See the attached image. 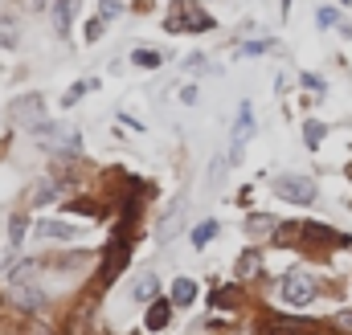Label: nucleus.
Wrapping results in <instances>:
<instances>
[{"label": "nucleus", "mask_w": 352, "mask_h": 335, "mask_svg": "<svg viewBox=\"0 0 352 335\" xmlns=\"http://www.w3.org/2000/svg\"><path fill=\"white\" fill-rule=\"evenodd\" d=\"M164 29H168V33H184V29H188V33H192V29L205 33V29H213V16H209L197 0H176L173 8H168V16H164Z\"/></svg>", "instance_id": "f257e3e1"}, {"label": "nucleus", "mask_w": 352, "mask_h": 335, "mask_svg": "<svg viewBox=\"0 0 352 335\" xmlns=\"http://www.w3.org/2000/svg\"><path fill=\"white\" fill-rule=\"evenodd\" d=\"M12 123L16 127H41L45 123V98L41 94H21L16 102H12Z\"/></svg>", "instance_id": "f03ea898"}, {"label": "nucleus", "mask_w": 352, "mask_h": 335, "mask_svg": "<svg viewBox=\"0 0 352 335\" xmlns=\"http://www.w3.org/2000/svg\"><path fill=\"white\" fill-rule=\"evenodd\" d=\"M274 192L283 200H291V205H311L316 200V184L307 176H278L274 180Z\"/></svg>", "instance_id": "7ed1b4c3"}, {"label": "nucleus", "mask_w": 352, "mask_h": 335, "mask_svg": "<svg viewBox=\"0 0 352 335\" xmlns=\"http://www.w3.org/2000/svg\"><path fill=\"white\" fill-rule=\"evenodd\" d=\"M33 139L41 143V148H54V152H78V135L74 131H62V127H54V123H41V127H33Z\"/></svg>", "instance_id": "20e7f679"}, {"label": "nucleus", "mask_w": 352, "mask_h": 335, "mask_svg": "<svg viewBox=\"0 0 352 335\" xmlns=\"http://www.w3.org/2000/svg\"><path fill=\"white\" fill-rule=\"evenodd\" d=\"M283 299H287L291 307H307V303L316 299V282H311L307 274H287V278H283Z\"/></svg>", "instance_id": "39448f33"}, {"label": "nucleus", "mask_w": 352, "mask_h": 335, "mask_svg": "<svg viewBox=\"0 0 352 335\" xmlns=\"http://www.w3.org/2000/svg\"><path fill=\"white\" fill-rule=\"evenodd\" d=\"M123 266H127V242H123V233H119V238L107 246V257H102V282H115Z\"/></svg>", "instance_id": "423d86ee"}, {"label": "nucleus", "mask_w": 352, "mask_h": 335, "mask_svg": "<svg viewBox=\"0 0 352 335\" xmlns=\"http://www.w3.org/2000/svg\"><path fill=\"white\" fill-rule=\"evenodd\" d=\"M254 135V119H250V106L242 102V115H238V123H234V135H230V164L242 156V148H246V139Z\"/></svg>", "instance_id": "0eeeda50"}, {"label": "nucleus", "mask_w": 352, "mask_h": 335, "mask_svg": "<svg viewBox=\"0 0 352 335\" xmlns=\"http://www.w3.org/2000/svg\"><path fill=\"white\" fill-rule=\"evenodd\" d=\"M173 319V299H152L148 303V315H144V327L148 332H164Z\"/></svg>", "instance_id": "6e6552de"}, {"label": "nucleus", "mask_w": 352, "mask_h": 335, "mask_svg": "<svg viewBox=\"0 0 352 335\" xmlns=\"http://www.w3.org/2000/svg\"><path fill=\"white\" fill-rule=\"evenodd\" d=\"M303 332H307V323H299V319L266 315V319H263V332H258V335H303Z\"/></svg>", "instance_id": "1a4fd4ad"}, {"label": "nucleus", "mask_w": 352, "mask_h": 335, "mask_svg": "<svg viewBox=\"0 0 352 335\" xmlns=\"http://www.w3.org/2000/svg\"><path fill=\"white\" fill-rule=\"evenodd\" d=\"M74 12H78V0H54V33H58V37L70 33Z\"/></svg>", "instance_id": "9d476101"}, {"label": "nucleus", "mask_w": 352, "mask_h": 335, "mask_svg": "<svg viewBox=\"0 0 352 335\" xmlns=\"http://www.w3.org/2000/svg\"><path fill=\"white\" fill-rule=\"evenodd\" d=\"M156 290H160L156 274H140V278L131 282V299H135V303H152V299H156Z\"/></svg>", "instance_id": "9b49d317"}, {"label": "nucleus", "mask_w": 352, "mask_h": 335, "mask_svg": "<svg viewBox=\"0 0 352 335\" xmlns=\"http://www.w3.org/2000/svg\"><path fill=\"white\" fill-rule=\"evenodd\" d=\"M37 233L50 238V242H70V238H74V225H66V221H41Z\"/></svg>", "instance_id": "f8f14e48"}, {"label": "nucleus", "mask_w": 352, "mask_h": 335, "mask_svg": "<svg viewBox=\"0 0 352 335\" xmlns=\"http://www.w3.org/2000/svg\"><path fill=\"white\" fill-rule=\"evenodd\" d=\"M192 299H197V282H192V278H176L173 282V303L176 307H192Z\"/></svg>", "instance_id": "ddd939ff"}, {"label": "nucleus", "mask_w": 352, "mask_h": 335, "mask_svg": "<svg viewBox=\"0 0 352 335\" xmlns=\"http://www.w3.org/2000/svg\"><path fill=\"white\" fill-rule=\"evenodd\" d=\"M58 196H62V188H58L54 180H41V184L33 188V196H29V205H37V209H41V205H54Z\"/></svg>", "instance_id": "4468645a"}, {"label": "nucleus", "mask_w": 352, "mask_h": 335, "mask_svg": "<svg viewBox=\"0 0 352 335\" xmlns=\"http://www.w3.org/2000/svg\"><path fill=\"white\" fill-rule=\"evenodd\" d=\"M270 229H278V221L266 217V213H254V217L246 221V233H250V238H270Z\"/></svg>", "instance_id": "2eb2a0df"}, {"label": "nucleus", "mask_w": 352, "mask_h": 335, "mask_svg": "<svg viewBox=\"0 0 352 335\" xmlns=\"http://www.w3.org/2000/svg\"><path fill=\"white\" fill-rule=\"evenodd\" d=\"M188 238H192V246H197V250H205V246L217 238V221H201V225H197Z\"/></svg>", "instance_id": "dca6fc26"}, {"label": "nucleus", "mask_w": 352, "mask_h": 335, "mask_svg": "<svg viewBox=\"0 0 352 335\" xmlns=\"http://www.w3.org/2000/svg\"><path fill=\"white\" fill-rule=\"evenodd\" d=\"M33 274H37V262H33V257H21V262H16V270H12L8 278H12V286H25Z\"/></svg>", "instance_id": "f3484780"}, {"label": "nucleus", "mask_w": 352, "mask_h": 335, "mask_svg": "<svg viewBox=\"0 0 352 335\" xmlns=\"http://www.w3.org/2000/svg\"><path fill=\"white\" fill-rule=\"evenodd\" d=\"M303 233L311 238V242H328V246H336V242H344L340 233H332L328 225H303Z\"/></svg>", "instance_id": "a211bd4d"}, {"label": "nucleus", "mask_w": 352, "mask_h": 335, "mask_svg": "<svg viewBox=\"0 0 352 335\" xmlns=\"http://www.w3.org/2000/svg\"><path fill=\"white\" fill-rule=\"evenodd\" d=\"M16 303H21V307H33V311H37V307L45 303V294H41L37 286H16Z\"/></svg>", "instance_id": "6ab92c4d"}, {"label": "nucleus", "mask_w": 352, "mask_h": 335, "mask_svg": "<svg viewBox=\"0 0 352 335\" xmlns=\"http://www.w3.org/2000/svg\"><path fill=\"white\" fill-rule=\"evenodd\" d=\"M258 266H263V262H258V253L246 250L242 257H238V278H254V274H258Z\"/></svg>", "instance_id": "aec40b11"}, {"label": "nucleus", "mask_w": 352, "mask_h": 335, "mask_svg": "<svg viewBox=\"0 0 352 335\" xmlns=\"http://www.w3.org/2000/svg\"><path fill=\"white\" fill-rule=\"evenodd\" d=\"M238 299H242L238 286H217L213 290V307H238Z\"/></svg>", "instance_id": "412c9836"}, {"label": "nucleus", "mask_w": 352, "mask_h": 335, "mask_svg": "<svg viewBox=\"0 0 352 335\" xmlns=\"http://www.w3.org/2000/svg\"><path fill=\"white\" fill-rule=\"evenodd\" d=\"M0 45L4 49H16V25L8 16H0Z\"/></svg>", "instance_id": "4be33fe9"}, {"label": "nucleus", "mask_w": 352, "mask_h": 335, "mask_svg": "<svg viewBox=\"0 0 352 335\" xmlns=\"http://www.w3.org/2000/svg\"><path fill=\"white\" fill-rule=\"evenodd\" d=\"M131 62H135V66H160V62H164V54H156V49H135V54H131Z\"/></svg>", "instance_id": "5701e85b"}, {"label": "nucleus", "mask_w": 352, "mask_h": 335, "mask_svg": "<svg viewBox=\"0 0 352 335\" xmlns=\"http://www.w3.org/2000/svg\"><path fill=\"white\" fill-rule=\"evenodd\" d=\"M303 139H307V148H320V139H324V123H307V127H303Z\"/></svg>", "instance_id": "b1692460"}, {"label": "nucleus", "mask_w": 352, "mask_h": 335, "mask_svg": "<svg viewBox=\"0 0 352 335\" xmlns=\"http://www.w3.org/2000/svg\"><path fill=\"white\" fill-rule=\"evenodd\" d=\"M87 90H90V82H74L70 90H66V98H62V106H74V102H78V98H82Z\"/></svg>", "instance_id": "393cba45"}, {"label": "nucleus", "mask_w": 352, "mask_h": 335, "mask_svg": "<svg viewBox=\"0 0 352 335\" xmlns=\"http://www.w3.org/2000/svg\"><path fill=\"white\" fill-rule=\"evenodd\" d=\"M70 209H74V213H82V217H102V209H98V205H90V200H70Z\"/></svg>", "instance_id": "a878e982"}, {"label": "nucleus", "mask_w": 352, "mask_h": 335, "mask_svg": "<svg viewBox=\"0 0 352 335\" xmlns=\"http://www.w3.org/2000/svg\"><path fill=\"white\" fill-rule=\"evenodd\" d=\"M8 229H12V233H8V242H12V246H21V242H25V217H12V225H8Z\"/></svg>", "instance_id": "bb28decb"}, {"label": "nucleus", "mask_w": 352, "mask_h": 335, "mask_svg": "<svg viewBox=\"0 0 352 335\" xmlns=\"http://www.w3.org/2000/svg\"><path fill=\"white\" fill-rule=\"evenodd\" d=\"M98 8H102V21H111V16H119V12H123V0H102Z\"/></svg>", "instance_id": "cd10ccee"}, {"label": "nucleus", "mask_w": 352, "mask_h": 335, "mask_svg": "<svg viewBox=\"0 0 352 335\" xmlns=\"http://www.w3.org/2000/svg\"><path fill=\"white\" fill-rule=\"evenodd\" d=\"M316 21H320V29L336 25V8H320V12H316Z\"/></svg>", "instance_id": "c85d7f7f"}, {"label": "nucleus", "mask_w": 352, "mask_h": 335, "mask_svg": "<svg viewBox=\"0 0 352 335\" xmlns=\"http://www.w3.org/2000/svg\"><path fill=\"white\" fill-rule=\"evenodd\" d=\"M98 37H102V16H94L87 25V41H98Z\"/></svg>", "instance_id": "c756f323"}, {"label": "nucleus", "mask_w": 352, "mask_h": 335, "mask_svg": "<svg viewBox=\"0 0 352 335\" xmlns=\"http://www.w3.org/2000/svg\"><path fill=\"white\" fill-rule=\"evenodd\" d=\"M270 49V41H250V45H242V54H266Z\"/></svg>", "instance_id": "7c9ffc66"}, {"label": "nucleus", "mask_w": 352, "mask_h": 335, "mask_svg": "<svg viewBox=\"0 0 352 335\" xmlns=\"http://www.w3.org/2000/svg\"><path fill=\"white\" fill-rule=\"evenodd\" d=\"M184 66H188V70H201V66H205V58H201V54H188V62H184Z\"/></svg>", "instance_id": "2f4dec72"}, {"label": "nucleus", "mask_w": 352, "mask_h": 335, "mask_svg": "<svg viewBox=\"0 0 352 335\" xmlns=\"http://www.w3.org/2000/svg\"><path fill=\"white\" fill-rule=\"evenodd\" d=\"M33 335H54L50 327H33Z\"/></svg>", "instance_id": "473e14b6"}, {"label": "nucleus", "mask_w": 352, "mask_h": 335, "mask_svg": "<svg viewBox=\"0 0 352 335\" xmlns=\"http://www.w3.org/2000/svg\"><path fill=\"white\" fill-rule=\"evenodd\" d=\"M316 335H336V332H316Z\"/></svg>", "instance_id": "72a5a7b5"}]
</instances>
